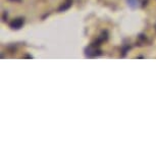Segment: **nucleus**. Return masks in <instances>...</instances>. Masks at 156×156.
Segmentation results:
<instances>
[{"label":"nucleus","instance_id":"obj_1","mask_svg":"<svg viewBox=\"0 0 156 156\" xmlns=\"http://www.w3.org/2000/svg\"><path fill=\"white\" fill-rule=\"evenodd\" d=\"M86 56L87 57H96V56H99V55H101V50L99 49V46H96L94 45L92 43L89 47H87L86 48Z\"/></svg>","mask_w":156,"mask_h":156},{"label":"nucleus","instance_id":"obj_2","mask_svg":"<svg viewBox=\"0 0 156 156\" xmlns=\"http://www.w3.org/2000/svg\"><path fill=\"white\" fill-rule=\"evenodd\" d=\"M147 3V0H128V4L133 8L144 6Z\"/></svg>","mask_w":156,"mask_h":156},{"label":"nucleus","instance_id":"obj_3","mask_svg":"<svg viewBox=\"0 0 156 156\" xmlns=\"http://www.w3.org/2000/svg\"><path fill=\"white\" fill-rule=\"evenodd\" d=\"M23 23H25V20L22 19V17H19V19L13 20L12 22L10 23V28L13 29V30H19L23 27Z\"/></svg>","mask_w":156,"mask_h":156},{"label":"nucleus","instance_id":"obj_4","mask_svg":"<svg viewBox=\"0 0 156 156\" xmlns=\"http://www.w3.org/2000/svg\"><path fill=\"white\" fill-rule=\"evenodd\" d=\"M72 3H73V0H66V3H64L62 6L59 8V11H64V10L69 9V8L72 6Z\"/></svg>","mask_w":156,"mask_h":156}]
</instances>
